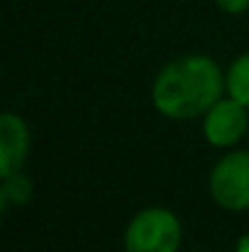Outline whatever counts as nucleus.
<instances>
[{
  "instance_id": "f257e3e1",
  "label": "nucleus",
  "mask_w": 249,
  "mask_h": 252,
  "mask_svg": "<svg viewBox=\"0 0 249 252\" xmlns=\"http://www.w3.org/2000/svg\"><path fill=\"white\" fill-rule=\"evenodd\" d=\"M220 66L203 54H186L159 71L152 100L157 110L173 120H191L205 115L222 93Z\"/></svg>"
},
{
  "instance_id": "f03ea898",
  "label": "nucleus",
  "mask_w": 249,
  "mask_h": 252,
  "mask_svg": "<svg viewBox=\"0 0 249 252\" xmlns=\"http://www.w3.org/2000/svg\"><path fill=\"white\" fill-rule=\"evenodd\" d=\"M181 223L168 208L139 211L125 230V252H176Z\"/></svg>"
},
{
  "instance_id": "7ed1b4c3",
  "label": "nucleus",
  "mask_w": 249,
  "mask_h": 252,
  "mask_svg": "<svg viewBox=\"0 0 249 252\" xmlns=\"http://www.w3.org/2000/svg\"><path fill=\"white\" fill-rule=\"evenodd\" d=\"M210 193L218 206L227 211L249 208V152L225 155L210 174Z\"/></svg>"
},
{
  "instance_id": "20e7f679",
  "label": "nucleus",
  "mask_w": 249,
  "mask_h": 252,
  "mask_svg": "<svg viewBox=\"0 0 249 252\" xmlns=\"http://www.w3.org/2000/svg\"><path fill=\"white\" fill-rule=\"evenodd\" d=\"M247 125H249L247 105H242L235 98H225V100H218L205 113L203 132H205V140L210 145L230 147V145L242 140V135L247 132Z\"/></svg>"
},
{
  "instance_id": "39448f33",
  "label": "nucleus",
  "mask_w": 249,
  "mask_h": 252,
  "mask_svg": "<svg viewBox=\"0 0 249 252\" xmlns=\"http://www.w3.org/2000/svg\"><path fill=\"white\" fill-rule=\"evenodd\" d=\"M29 152V130L25 120L15 113H2L0 118V176L17 174Z\"/></svg>"
},
{
  "instance_id": "423d86ee",
  "label": "nucleus",
  "mask_w": 249,
  "mask_h": 252,
  "mask_svg": "<svg viewBox=\"0 0 249 252\" xmlns=\"http://www.w3.org/2000/svg\"><path fill=\"white\" fill-rule=\"evenodd\" d=\"M225 86H227L230 98L240 100L242 105L249 108V52L232 62V66L227 71V79H225Z\"/></svg>"
},
{
  "instance_id": "0eeeda50",
  "label": "nucleus",
  "mask_w": 249,
  "mask_h": 252,
  "mask_svg": "<svg viewBox=\"0 0 249 252\" xmlns=\"http://www.w3.org/2000/svg\"><path fill=\"white\" fill-rule=\"evenodd\" d=\"M29 196H32V181H29L27 176H22L20 171L2 179V189H0L2 208H10L12 203L22 206V203L29 201Z\"/></svg>"
},
{
  "instance_id": "6e6552de",
  "label": "nucleus",
  "mask_w": 249,
  "mask_h": 252,
  "mask_svg": "<svg viewBox=\"0 0 249 252\" xmlns=\"http://www.w3.org/2000/svg\"><path fill=\"white\" fill-rule=\"evenodd\" d=\"M225 12H232V15H242L249 10V0H215Z\"/></svg>"
}]
</instances>
